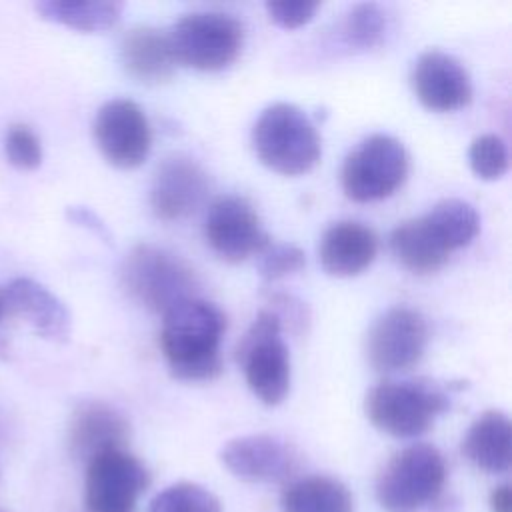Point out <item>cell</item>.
<instances>
[{
  "instance_id": "obj_1",
  "label": "cell",
  "mask_w": 512,
  "mask_h": 512,
  "mask_svg": "<svg viewBox=\"0 0 512 512\" xmlns=\"http://www.w3.org/2000/svg\"><path fill=\"white\" fill-rule=\"evenodd\" d=\"M224 330V312L196 296L164 312L160 348L170 374L184 382L214 380L222 372L220 342Z\"/></svg>"
},
{
  "instance_id": "obj_2",
  "label": "cell",
  "mask_w": 512,
  "mask_h": 512,
  "mask_svg": "<svg viewBox=\"0 0 512 512\" xmlns=\"http://www.w3.org/2000/svg\"><path fill=\"white\" fill-rule=\"evenodd\" d=\"M478 228L480 218L472 204L444 198L424 216L398 224L390 232V250L410 272L428 274L442 268L454 250L468 246Z\"/></svg>"
},
{
  "instance_id": "obj_3",
  "label": "cell",
  "mask_w": 512,
  "mask_h": 512,
  "mask_svg": "<svg viewBox=\"0 0 512 512\" xmlns=\"http://www.w3.org/2000/svg\"><path fill=\"white\" fill-rule=\"evenodd\" d=\"M450 408V396L434 380H384L364 400L368 420L394 438H416Z\"/></svg>"
},
{
  "instance_id": "obj_4",
  "label": "cell",
  "mask_w": 512,
  "mask_h": 512,
  "mask_svg": "<svg viewBox=\"0 0 512 512\" xmlns=\"http://www.w3.org/2000/svg\"><path fill=\"white\" fill-rule=\"evenodd\" d=\"M252 144L264 166L278 174L298 176L320 160V136L308 114L290 102H276L262 110Z\"/></svg>"
},
{
  "instance_id": "obj_5",
  "label": "cell",
  "mask_w": 512,
  "mask_h": 512,
  "mask_svg": "<svg viewBox=\"0 0 512 512\" xmlns=\"http://www.w3.org/2000/svg\"><path fill=\"white\" fill-rule=\"evenodd\" d=\"M444 484V456L436 446L418 442L386 462L376 482V498L384 512H420L438 504Z\"/></svg>"
},
{
  "instance_id": "obj_6",
  "label": "cell",
  "mask_w": 512,
  "mask_h": 512,
  "mask_svg": "<svg viewBox=\"0 0 512 512\" xmlns=\"http://www.w3.org/2000/svg\"><path fill=\"white\" fill-rule=\"evenodd\" d=\"M122 284L138 304L164 314L194 298L198 278L178 254L156 244H136L122 262Z\"/></svg>"
},
{
  "instance_id": "obj_7",
  "label": "cell",
  "mask_w": 512,
  "mask_h": 512,
  "mask_svg": "<svg viewBox=\"0 0 512 512\" xmlns=\"http://www.w3.org/2000/svg\"><path fill=\"white\" fill-rule=\"evenodd\" d=\"M282 324L270 310H260L236 346V362L252 394L266 406L280 404L290 388V354Z\"/></svg>"
},
{
  "instance_id": "obj_8",
  "label": "cell",
  "mask_w": 512,
  "mask_h": 512,
  "mask_svg": "<svg viewBox=\"0 0 512 512\" xmlns=\"http://www.w3.org/2000/svg\"><path fill=\"white\" fill-rule=\"evenodd\" d=\"M176 62L196 70H222L232 64L244 42V26L226 12L184 14L170 30Z\"/></svg>"
},
{
  "instance_id": "obj_9",
  "label": "cell",
  "mask_w": 512,
  "mask_h": 512,
  "mask_svg": "<svg viewBox=\"0 0 512 512\" xmlns=\"http://www.w3.org/2000/svg\"><path fill=\"white\" fill-rule=\"evenodd\" d=\"M408 174V152L390 134L364 138L342 164V190L354 202H374L394 194Z\"/></svg>"
},
{
  "instance_id": "obj_10",
  "label": "cell",
  "mask_w": 512,
  "mask_h": 512,
  "mask_svg": "<svg viewBox=\"0 0 512 512\" xmlns=\"http://www.w3.org/2000/svg\"><path fill=\"white\" fill-rule=\"evenodd\" d=\"M150 484L146 466L126 448L106 450L86 462V512H134Z\"/></svg>"
},
{
  "instance_id": "obj_11",
  "label": "cell",
  "mask_w": 512,
  "mask_h": 512,
  "mask_svg": "<svg viewBox=\"0 0 512 512\" xmlns=\"http://www.w3.org/2000/svg\"><path fill=\"white\" fill-rule=\"evenodd\" d=\"M428 344V324L410 306L388 308L370 328L366 356L378 372H402L420 362Z\"/></svg>"
},
{
  "instance_id": "obj_12",
  "label": "cell",
  "mask_w": 512,
  "mask_h": 512,
  "mask_svg": "<svg viewBox=\"0 0 512 512\" xmlns=\"http://www.w3.org/2000/svg\"><path fill=\"white\" fill-rule=\"evenodd\" d=\"M92 130L98 150L116 168L140 166L152 146L148 118L130 98L104 102L94 116Z\"/></svg>"
},
{
  "instance_id": "obj_13",
  "label": "cell",
  "mask_w": 512,
  "mask_h": 512,
  "mask_svg": "<svg viewBox=\"0 0 512 512\" xmlns=\"http://www.w3.org/2000/svg\"><path fill=\"white\" fill-rule=\"evenodd\" d=\"M204 236L210 248L226 262H242L270 242L254 206L236 194L218 196L210 204Z\"/></svg>"
},
{
  "instance_id": "obj_14",
  "label": "cell",
  "mask_w": 512,
  "mask_h": 512,
  "mask_svg": "<svg viewBox=\"0 0 512 512\" xmlns=\"http://www.w3.org/2000/svg\"><path fill=\"white\" fill-rule=\"evenodd\" d=\"M224 468L244 482H284L298 468L296 450L272 434H246L228 440L220 450Z\"/></svg>"
},
{
  "instance_id": "obj_15",
  "label": "cell",
  "mask_w": 512,
  "mask_h": 512,
  "mask_svg": "<svg viewBox=\"0 0 512 512\" xmlns=\"http://www.w3.org/2000/svg\"><path fill=\"white\" fill-rule=\"evenodd\" d=\"M208 194V174L190 156L164 158L152 178L150 206L160 220L190 216Z\"/></svg>"
},
{
  "instance_id": "obj_16",
  "label": "cell",
  "mask_w": 512,
  "mask_h": 512,
  "mask_svg": "<svg viewBox=\"0 0 512 512\" xmlns=\"http://www.w3.org/2000/svg\"><path fill=\"white\" fill-rule=\"evenodd\" d=\"M410 78L418 100L430 110L450 112L468 106L472 100V82L466 68L442 50L422 52Z\"/></svg>"
},
{
  "instance_id": "obj_17",
  "label": "cell",
  "mask_w": 512,
  "mask_h": 512,
  "mask_svg": "<svg viewBox=\"0 0 512 512\" xmlns=\"http://www.w3.org/2000/svg\"><path fill=\"white\" fill-rule=\"evenodd\" d=\"M8 314L30 324L40 336L64 342L72 318L64 302L32 278H16L0 290V316Z\"/></svg>"
},
{
  "instance_id": "obj_18",
  "label": "cell",
  "mask_w": 512,
  "mask_h": 512,
  "mask_svg": "<svg viewBox=\"0 0 512 512\" xmlns=\"http://www.w3.org/2000/svg\"><path fill=\"white\" fill-rule=\"evenodd\" d=\"M130 438L126 416L102 400H88L76 406L68 426V450L76 460L88 462L94 456L124 448Z\"/></svg>"
},
{
  "instance_id": "obj_19",
  "label": "cell",
  "mask_w": 512,
  "mask_h": 512,
  "mask_svg": "<svg viewBox=\"0 0 512 512\" xmlns=\"http://www.w3.org/2000/svg\"><path fill=\"white\" fill-rule=\"evenodd\" d=\"M378 254L376 232L356 220L330 224L318 244V258L330 276L348 278L366 270Z\"/></svg>"
},
{
  "instance_id": "obj_20",
  "label": "cell",
  "mask_w": 512,
  "mask_h": 512,
  "mask_svg": "<svg viewBox=\"0 0 512 512\" xmlns=\"http://www.w3.org/2000/svg\"><path fill=\"white\" fill-rule=\"evenodd\" d=\"M462 454L490 474L508 472L512 464V426L504 412L486 410L466 430Z\"/></svg>"
},
{
  "instance_id": "obj_21",
  "label": "cell",
  "mask_w": 512,
  "mask_h": 512,
  "mask_svg": "<svg viewBox=\"0 0 512 512\" xmlns=\"http://www.w3.org/2000/svg\"><path fill=\"white\" fill-rule=\"evenodd\" d=\"M126 72L144 84L166 82L176 66L168 36L152 26H136L122 40Z\"/></svg>"
},
{
  "instance_id": "obj_22",
  "label": "cell",
  "mask_w": 512,
  "mask_h": 512,
  "mask_svg": "<svg viewBox=\"0 0 512 512\" xmlns=\"http://www.w3.org/2000/svg\"><path fill=\"white\" fill-rule=\"evenodd\" d=\"M282 512H352L350 490L336 478L314 474L290 482L280 496Z\"/></svg>"
},
{
  "instance_id": "obj_23",
  "label": "cell",
  "mask_w": 512,
  "mask_h": 512,
  "mask_svg": "<svg viewBox=\"0 0 512 512\" xmlns=\"http://www.w3.org/2000/svg\"><path fill=\"white\" fill-rule=\"evenodd\" d=\"M36 10L50 22L82 32H98L120 20L124 4L114 0H44L36 4Z\"/></svg>"
},
{
  "instance_id": "obj_24",
  "label": "cell",
  "mask_w": 512,
  "mask_h": 512,
  "mask_svg": "<svg viewBox=\"0 0 512 512\" xmlns=\"http://www.w3.org/2000/svg\"><path fill=\"white\" fill-rule=\"evenodd\" d=\"M384 28L386 16L382 8L374 2H362L348 10V14L342 20L340 34L348 48L370 50L382 40Z\"/></svg>"
},
{
  "instance_id": "obj_25",
  "label": "cell",
  "mask_w": 512,
  "mask_h": 512,
  "mask_svg": "<svg viewBox=\"0 0 512 512\" xmlns=\"http://www.w3.org/2000/svg\"><path fill=\"white\" fill-rule=\"evenodd\" d=\"M148 512H222V504L196 482H176L152 498Z\"/></svg>"
},
{
  "instance_id": "obj_26",
  "label": "cell",
  "mask_w": 512,
  "mask_h": 512,
  "mask_svg": "<svg viewBox=\"0 0 512 512\" xmlns=\"http://www.w3.org/2000/svg\"><path fill=\"white\" fill-rule=\"evenodd\" d=\"M468 162L482 180H496L508 170V146L496 134H480L470 142Z\"/></svg>"
},
{
  "instance_id": "obj_27",
  "label": "cell",
  "mask_w": 512,
  "mask_h": 512,
  "mask_svg": "<svg viewBox=\"0 0 512 512\" xmlns=\"http://www.w3.org/2000/svg\"><path fill=\"white\" fill-rule=\"evenodd\" d=\"M258 272L264 280L274 282L300 270L306 264L304 252L296 244L288 242H268L258 254Z\"/></svg>"
},
{
  "instance_id": "obj_28",
  "label": "cell",
  "mask_w": 512,
  "mask_h": 512,
  "mask_svg": "<svg viewBox=\"0 0 512 512\" xmlns=\"http://www.w3.org/2000/svg\"><path fill=\"white\" fill-rule=\"evenodd\" d=\"M6 158L20 170H34L42 162V144L32 128L26 124H14L4 138Z\"/></svg>"
},
{
  "instance_id": "obj_29",
  "label": "cell",
  "mask_w": 512,
  "mask_h": 512,
  "mask_svg": "<svg viewBox=\"0 0 512 512\" xmlns=\"http://www.w3.org/2000/svg\"><path fill=\"white\" fill-rule=\"evenodd\" d=\"M318 10V2H306V0H282V2H266L268 18L280 26V28H298L312 20V16Z\"/></svg>"
},
{
  "instance_id": "obj_30",
  "label": "cell",
  "mask_w": 512,
  "mask_h": 512,
  "mask_svg": "<svg viewBox=\"0 0 512 512\" xmlns=\"http://www.w3.org/2000/svg\"><path fill=\"white\" fill-rule=\"evenodd\" d=\"M270 302H272L270 312H274L278 316L280 324L286 320L290 330H294V332L302 330V326L308 320V314H306V306L298 298H294L290 294H270Z\"/></svg>"
},
{
  "instance_id": "obj_31",
  "label": "cell",
  "mask_w": 512,
  "mask_h": 512,
  "mask_svg": "<svg viewBox=\"0 0 512 512\" xmlns=\"http://www.w3.org/2000/svg\"><path fill=\"white\" fill-rule=\"evenodd\" d=\"M68 218L74 222V224H82L86 228H90L96 236H100L102 240L110 242V232L106 228V224L88 208L84 206H74V208H68Z\"/></svg>"
},
{
  "instance_id": "obj_32",
  "label": "cell",
  "mask_w": 512,
  "mask_h": 512,
  "mask_svg": "<svg viewBox=\"0 0 512 512\" xmlns=\"http://www.w3.org/2000/svg\"><path fill=\"white\" fill-rule=\"evenodd\" d=\"M492 512H512V490L510 484H500L490 494Z\"/></svg>"
},
{
  "instance_id": "obj_33",
  "label": "cell",
  "mask_w": 512,
  "mask_h": 512,
  "mask_svg": "<svg viewBox=\"0 0 512 512\" xmlns=\"http://www.w3.org/2000/svg\"><path fill=\"white\" fill-rule=\"evenodd\" d=\"M0 512H6V510H2V508H0Z\"/></svg>"
}]
</instances>
